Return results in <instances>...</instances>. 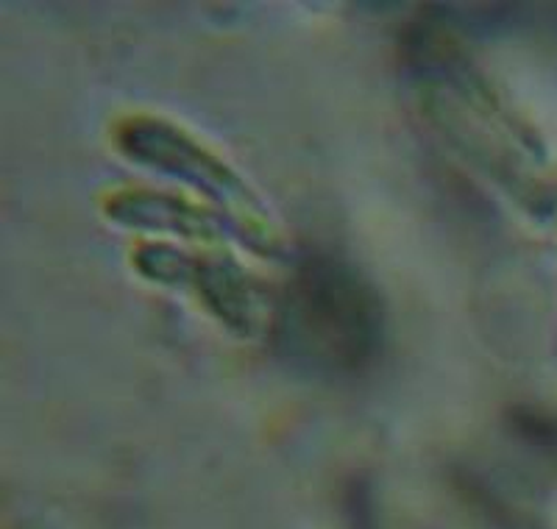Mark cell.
Listing matches in <instances>:
<instances>
[{
	"label": "cell",
	"instance_id": "obj_4",
	"mask_svg": "<svg viewBox=\"0 0 557 529\" xmlns=\"http://www.w3.org/2000/svg\"><path fill=\"white\" fill-rule=\"evenodd\" d=\"M109 223L132 232L171 234L193 243H237L257 257L282 259L285 239L278 237L271 223L243 221L215 207H201L184 196L162 193V189H117L109 193L101 204Z\"/></svg>",
	"mask_w": 557,
	"mask_h": 529
},
{
	"label": "cell",
	"instance_id": "obj_2",
	"mask_svg": "<svg viewBox=\"0 0 557 529\" xmlns=\"http://www.w3.org/2000/svg\"><path fill=\"white\" fill-rule=\"evenodd\" d=\"M132 268L159 287L193 293L209 316L240 341L271 332L276 298L232 254H193L171 243H146L132 251Z\"/></svg>",
	"mask_w": 557,
	"mask_h": 529
},
{
	"label": "cell",
	"instance_id": "obj_5",
	"mask_svg": "<svg viewBox=\"0 0 557 529\" xmlns=\"http://www.w3.org/2000/svg\"><path fill=\"white\" fill-rule=\"evenodd\" d=\"M507 423L521 441L557 460V418L539 413L535 407H516L507 416Z\"/></svg>",
	"mask_w": 557,
	"mask_h": 529
},
{
	"label": "cell",
	"instance_id": "obj_1",
	"mask_svg": "<svg viewBox=\"0 0 557 529\" xmlns=\"http://www.w3.org/2000/svg\"><path fill=\"white\" fill-rule=\"evenodd\" d=\"M268 334L310 377H360L385 346V304L355 264L318 254L298 262L276 296Z\"/></svg>",
	"mask_w": 557,
	"mask_h": 529
},
{
	"label": "cell",
	"instance_id": "obj_3",
	"mask_svg": "<svg viewBox=\"0 0 557 529\" xmlns=\"http://www.w3.org/2000/svg\"><path fill=\"white\" fill-rule=\"evenodd\" d=\"M114 148L128 162L190 184L212 207L243 221L268 223V207L223 157L184 126L159 114H128L114 126Z\"/></svg>",
	"mask_w": 557,
	"mask_h": 529
}]
</instances>
